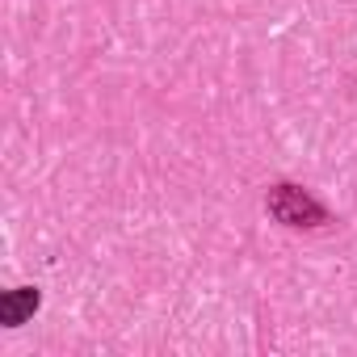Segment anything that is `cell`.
Instances as JSON below:
<instances>
[{"mask_svg":"<svg viewBox=\"0 0 357 357\" xmlns=\"http://www.w3.org/2000/svg\"><path fill=\"white\" fill-rule=\"evenodd\" d=\"M265 211H269L278 223H286V227H324V223H328L324 202H315V198H311L307 190H298V185H273L269 198H265Z\"/></svg>","mask_w":357,"mask_h":357,"instance_id":"cell-1","label":"cell"},{"mask_svg":"<svg viewBox=\"0 0 357 357\" xmlns=\"http://www.w3.org/2000/svg\"><path fill=\"white\" fill-rule=\"evenodd\" d=\"M38 311V290H30V286H22V290H9L5 298H0V319H5L9 328H17L26 315H34Z\"/></svg>","mask_w":357,"mask_h":357,"instance_id":"cell-2","label":"cell"}]
</instances>
